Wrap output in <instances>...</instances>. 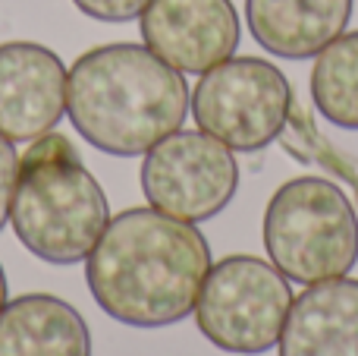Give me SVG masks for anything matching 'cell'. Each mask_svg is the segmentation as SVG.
Wrapping results in <instances>:
<instances>
[{
  "mask_svg": "<svg viewBox=\"0 0 358 356\" xmlns=\"http://www.w3.org/2000/svg\"><path fill=\"white\" fill-rule=\"evenodd\" d=\"M208 271L204 233L151 205L110 218L85 259L94 303L129 328H167L189 319Z\"/></svg>",
  "mask_w": 358,
  "mask_h": 356,
  "instance_id": "cell-1",
  "label": "cell"
},
{
  "mask_svg": "<svg viewBox=\"0 0 358 356\" xmlns=\"http://www.w3.org/2000/svg\"><path fill=\"white\" fill-rule=\"evenodd\" d=\"M189 101L185 76L145 44H101L66 73V114L76 132L113 158L145 155L182 130Z\"/></svg>",
  "mask_w": 358,
  "mask_h": 356,
  "instance_id": "cell-2",
  "label": "cell"
},
{
  "mask_svg": "<svg viewBox=\"0 0 358 356\" xmlns=\"http://www.w3.org/2000/svg\"><path fill=\"white\" fill-rule=\"evenodd\" d=\"M10 224L19 243L50 265L85 262L110 224V202L73 139L50 130L19 158Z\"/></svg>",
  "mask_w": 358,
  "mask_h": 356,
  "instance_id": "cell-3",
  "label": "cell"
},
{
  "mask_svg": "<svg viewBox=\"0 0 358 356\" xmlns=\"http://www.w3.org/2000/svg\"><path fill=\"white\" fill-rule=\"evenodd\" d=\"M264 249L280 275L302 287L346 278L358 262L355 205L327 177L286 180L267 202Z\"/></svg>",
  "mask_w": 358,
  "mask_h": 356,
  "instance_id": "cell-4",
  "label": "cell"
},
{
  "mask_svg": "<svg viewBox=\"0 0 358 356\" xmlns=\"http://www.w3.org/2000/svg\"><path fill=\"white\" fill-rule=\"evenodd\" d=\"M289 281L258 256H227L210 265L195 306L198 331L223 353H264L280 344L292 306Z\"/></svg>",
  "mask_w": 358,
  "mask_h": 356,
  "instance_id": "cell-5",
  "label": "cell"
},
{
  "mask_svg": "<svg viewBox=\"0 0 358 356\" xmlns=\"http://www.w3.org/2000/svg\"><path fill=\"white\" fill-rule=\"evenodd\" d=\"M289 79L261 57H229L201 73L189 111L198 130L233 151H261L286 130Z\"/></svg>",
  "mask_w": 358,
  "mask_h": 356,
  "instance_id": "cell-6",
  "label": "cell"
},
{
  "mask_svg": "<svg viewBox=\"0 0 358 356\" xmlns=\"http://www.w3.org/2000/svg\"><path fill=\"white\" fill-rule=\"evenodd\" d=\"M239 164L233 149L201 130H176L145 151L142 193L151 208L170 218L210 221L233 202Z\"/></svg>",
  "mask_w": 358,
  "mask_h": 356,
  "instance_id": "cell-7",
  "label": "cell"
},
{
  "mask_svg": "<svg viewBox=\"0 0 358 356\" xmlns=\"http://www.w3.org/2000/svg\"><path fill=\"white\" fill-rule=\"evenodd\" d=\"M138 19L145 48L192 76L229 60L242 38L233 0H151Z\"/></svg>",
  "mask_w": 358,
  "mask_h": 356,
  "instance_id": "cell-8",
  "label": "cell"
},
{
  "mask_svg": "<svg viewBox=\"0 0 358 356\" xmlns=\"http://www.w3.org/2000/svg\"><path fill=\"white\" fill-rule=\"evenodd\" d=\"M63 60L38 41L0 44V136L35 142L66 114Z\"/></svg>",
  "mask_w": 358,
  "mask_h": 356,
  "instance_id": "cell-9",
  "label": "cell"
},
{
  "mask_svg": "<svg viewBox=\"0 0 358 356\" xmlns=\"http://www.w3.org/2000/svg\"><path fill=\"white\" fill-rule=\"evenodd\" d=\"M280 356H358V281L308 284L289 306Z\"/></svg>",
  "mask_w": 358,
  "mask_h": 356,
  "instance_id": "cell-10",
  "label": "cell"
},
{
  "mask_svg": "<svg viewBox=\"0 0 358 356\" xmlns=\"http://www.w3.org/2000/svg\"><path fill=\"white\" fill-rule=\"evenodd\" d=\"M355 0H245L255 44L283 60L317 57L346 32Z\"/></svg>",
  "mask_w": 358,
  "mask_h": 356,
  "instance_id": "cell-11",
  "label": "cell"
},
{
  "mask_svg": "<svg viewBox=\"0 0 358 356\" xmlns=\"http://www.w3.org/2000/svg\"><path fill=\"white\" fill-rule=\"evenodd\" d=\"M0 356H92V331L66 300L25 294L0 309Z\"/></svg>",
  "mask_w": 358,
  "mask_h": 356,
  "instance_id": "cell-12",
  "label": "cell"
},
{
  "mask_svg": "<svg viewBox=\"0 0 358 356\" xmlns=\"http://www.w3.org/2000/svg\"><path fill=\"white\" fill-rule=\"evenodd\" d=\"M311 101L327 123L358 130V29L343 32L311 67Z\"/></svg>",
  "mask_w": 358,
  "mask_h": 356,
  "instance_id": "cell-13",
  "label": "cell"
},
{
  "mask_svg": "<svg viewBox=\"0 0 358 356\" xmlns=\"http://www.w3.org/2000/svg\"><path fill=\"white\" fill-rule=\"evenodd\" d=\"M76 10L98 22H129L145 13L151 0H73Z\"/></svg>",
  "mask_w": 358,
  "mask_h": 356,
  "instance_id": "cell-14",
  "label": "cell"
},
{
  "mask_svg": "<svg viewBox=\"0 0 358 356\" xmlns=\"http://www.w3.org/2000/svg\"><path fill=\"white\" fill-rule=\"evenodd\" d=\"M16 142L0 136V231L10 221V205H13V189H16V174H19V155L13 149Z\"/></svg>",
  "mask_w": 358,
  "mask_h": 356,
  "instance_id": "cell-15",
  "label": "cell"
},
{
  "mask_svg": "<svg viewBox=\"0 0 358 356\" xmlns=\"http://www.w3.org/2000/svg\"><path fill=\"white\" fill-rule=\"evenodd\" d=\"M6 303V275H3V265H0V309Z\"/></svg>",
  "mask_w": 358,
  "mask_h": 356,
  "instance_id": "cell-16",
  "label": "cell"
}]
</instances>
